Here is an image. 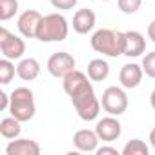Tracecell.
<instances>
[{"mask_svg":"<svg viewBox=\"0 0 155 155\" xmlns=\"http://www.w3.org/2000/svg\"><path fill=\"white\" fill-rule=\"evenodd\" d=\"M101 104H102V110L108 113V115H115V117H120L126 113L128 106H130V101H128V95L124 91V88H119V86H110L102 91V97H101Z\"/></svg>","mask_w":155,"mask_h":155,"instance_id":"cell-5","label":"cell"},{"mask_svg":"<svg viewBox=\"0 0 155 155\" xmlns=\"http://www.w3.org/2000/svg\"><path fill=\"white\" fill-rule=\"evenodd\" d=\"M15 73H17L15 60L4 57L2 60H0V84H2V86H8V84L13 81Z\"/></svg>","mask_w":155,"mask_h":155,"instance_id":"cell-19","label":"cell"},{"mask_svg":"<svg viewBox=\"0 0 155 155\" xmlns=\"http://www.w3.org/2000/svg\"><path fill=\"white\" fill-rule=\"evenodd\" d=\"M150 144H151V148L155 150V128L150 131Z\"/></svg>","mask_w":155,"mask_h":155,"instance_id":"cell-28","label":"cell"},{"mask_svg":"<svg viewBox=\"0 0 155 155\" xmlns=\"http://www.w3.org/2000/svg\"><path fill=\"white\" fill-rule=\"evenodd\" d=\"M142 71L146 77H150V79H155V51H150L142 57Z\"/></svg>","mask_w":155,"mask_h":155,"instance_id":"cell-22","label":"cell"},{"mask_svg":"<svg viewBox=\"0 0 155 155\" xmlns=\"http://www.w3.org/2000/svg\"><path fill=\"white\" fill-rule=\"evenodd\" d=\"M90 44L93 48V51L104 55V57H119L122 55V44H124V33L122 31H113V29H108V28H102V29H97L91 38H90Z\"/></svg>","mask_w":155,"mask_h":155,"instance_id":"cell-1","label":"cell"},{"mask_svg":"<svg viewBox=\"0 0 155 155\" xmlns=\"http://www.w3.org/2000/svg\"><path fill=\"white\" fill-rule=\"evenodd\" d=\"M51 6L55 9H60V11H68V9H73L77 6L79 0H49Z\"/></svg>","mask_w":155,"mask_h":155,"instance_id":"cell-24","label":"cell"},{"mask_svg":"<svg viewBox=\"0 0 155 155\" xmlns=\"http://www.w3.org/2000/svg\"><path fill=\"white\" fill-rule=\"evenodd\" d=\"M8 155H38L40 153V144L33 139H11L6 146Z\"/></svg>","mask_w":155,"mask_h":155,"instance_id":"cell-15","label":"cell"},{"mask_svg":"<svg viewBox=\"0 0 155 155\" xmlns=\"http://www.w3.org/2000/svg\"><path fill=\"white\" fill-rule=\"evenodd\" d=\"M69 33V24L68 18L62 13H49L42 17L38 31H37V40L40 42H62L68 38Z\"/></svg>","mask_w":155,"mask_h":155,"instance_id":"cell-2","label":"cell"},{"mask_svg":"<svg viewBox=\"0 0 155 155\" xmlns=\"http://www.w3.org/2000/svg\"><path fill=\"white\" fill-rule=\"evenodd\" d=\"M18 13V0H0V20L6 22Z\"/></svg>","mask_w":155,"mask_h":155,"instance_id":"cell-21","label":"cell"},{"mask_svg":"<svg viewBox=\"0 0 155 155\" xmlns=\"http://www.w3.org/2000/svg\"><path fill=\"white\" fill-rule=\"evenodd\" d=\"M17 75L20 77L22 81H26V82L35 81L37 77L40 75V62L37 58H33V57L20 58L18 64H17Z\"/></svg>","mask_w":155,"mask_h":155,"instance_id":"cell-16","label":"cell"},{"mask_svg":"<svg viewBox=\"0 0 155 155\" xmlns=\"http://www.w3.org/2000/svg\"><path fill=\"white\" fill-rule=\"evenodd\" d=\"M150 106L155 110V88H153V91H151V95H150Z\"/></svg>","mask_w":155,"mask_h":155,"instance_id":"cell-29","label":"cell"},{"mask_svg":"<svg viewBox=\"0 0 155 155\" xmlns=\"http://www.w3.org/2000/svg\"><path fill=\"white\" fill-rule=\"evenodd\" d=\"M117 6L124 15H133L140 9L142 0H117Z\"/></svg>","mask_w":155,"mask_h":155,"instance_id":"cell-23","label":"cell"},{"mask_svg":"<svg viewBox=\"0 0 155 155\" xmlns=\"http://www.w3.org/2000/svg\"><path fill=\"white\" fill-rule=\"evenodd\" d=\"M99 142H101V137L97 135L95 130L82 128V130H77L75 135H73V144H75V148L79 150V151H84V153H93V151H97Z\"/></svg>","mask_w":155,"mask_h":155,"instance_id":"cell-13","label":"cell"},{"mask_svg":"<svg viewBox=\"0 0 155 155\" xmlns=\"http://www.w3.org/2000/svg\"><path fill=\"white\" fill-rule=\"evenodd\" d=\"M11 104H9V113L17 117L20 122H28L35 117L37 106H35V95L29 88H15L11 93Z\"/></svg>","mask_w":155,"mask_h":155,"instance_id":"cell-3","label":"cell"},{"mask_svg":"<svg viewBox=\"0 0 155 155\" xmlns=\"http://www.w3.org/2000/svg\"><path fill=\"white\" fill-rule=\"evenodd\" d=\"M40 20H42V15L37 9H26L17 20L18 33L24 38H37V31H38Z\"/></svg>","mask_w":155,"mask_h":155,"instance_id":"cell-10","label":"cell"},{"mask_svg":"<svg viewBox=\"0 0 155 155\" xmlns=\"http://www.w3.org/2000/svg\"><path fill=\"white\" fill-rule=\"evenodd\" d=\"M148 153H150V148L140 139H131L122 148V155H148Z\"/></svg>","mask_w":155,"mask_h":155,"instance_id":"cell-20","label":"cell"},{"mask_svg":"<svg viewBox=\"0 0 155 155\" xmlns=\"http://www.w3.org/2000/svg\"><path fill=\"white\" fill-rule=\"evenodd\" d=\"M0 101H2V102H0V108H2V110H9V104H11V95L9 93L2 91V93H0Z\"/></svg>","mask_w":155,"mask_h":155,"instance_id":"cell-26","label":"cell"},{"mask_svg":"<svg viewBox=\"0 0 155 155\" xmlns=\"http://www.w3.org/2000/svg\"><path fill=\"white\" fill-rule=\"evenodd\" d=\"M144 51H146V38H144V35L140 31H135V29L124 31L122 55L130 57V58H135V57H140Z\"/></svg>","mask_w":155,"mask_h":155,"instance_id":"cell-11","label":"cell"},{"mask_svg":"<svg viewBox=\"0 0 155 155\" xmlns=\"http://www.w3.org/2000/svg\"><path fill=\"white\" fill-rule=\"evenodd\" d=\"M146 33H148V38L155 44V20H151L150 24H148V29H146Z\"/></svg>","mask_w":155,"mask_h":155,"instance_id":"cell-27","label":"cell"},{"mask_svg":"<svg viewBox=\"0 0 155 155\" xmlns=\"http://www.w3.org/2000/svg\"><path fill=\"white\" fill-rule=\"evenodd\" d=\"M97 24V15L88 9V8H82V9H77L75 15H73V31L79 33V35H88L90 31H93Z\"/></svg>","mask_w":155,"mask_h":155,"instance_id":"cell-14","label":"cell"},{"mask_svg":"<svg viewBox=\"0 0 155 155\" xmlns=\"http://www.w3.org/2000/svg\"><path fill=\"white\" fill-rule=\"evenodd\" d=\"M86 73L93 82H102L110 75V64L104 58H93V60L88 62V71Z\"/></svg>","mask_w":155,"mask_h":155,"instance_id":"cell-17","label":"cell"},{"mask_svg":"<svg viewBox=\"0 0 155 155\" xmlns=\"http://www.w3.org/2000/svg\"><path fill=\"white\" fill-rule=\"evenodd\" d=\"M91 82L93 81L88 77V73H82L79 69H73V71H69L62 79V88L68 93V97H73L77 93H81V91L91 88Z\"/></svg>","mask_w":155,"mask_h":155,"instance_id":"cell-8","label":"cell"},{"mask_svg":"<svg viewBox=\"0 0 155 155\" xmlns=\"http://www.w3.org/2000/svg\"><path fill=\"white\" fill-rule=\"evenodd\" d=\"M0 51H2V57L6 58L20 60L24 58V53H26V42L22 37L8 31L6 28H0Z\"/></svg>","mask_w":155,"mask_h":155,"instance_id":"cell-6","label":"cell"},{"mask_svg":"<svg viewBox=\"0 0 155 155\" xmlns=\"http://www.w3.org/2000/svg\"><path fill=\"white\" fill-rule=\"evenodd\" d=\"M69 99H71V104H73L77 115H79L84 122L97 120V117H99V113L102 110V104L97 99L93 86L81 91V93H77V95H73V97H69Z\"/></svg>","mask_w":155,"mask_h":155,"instance_id":"cell-4","label":"cell"},{"mask_svg":"<svg viewBox=\"0 0 155 155\" xmlns=\"http://www.w3.org/2000/svg\"><path fill=\"white\" fill-rule=\"evenodd\" d=\"M22 122L17 119V117H4L2 120H0V135H2L4 139L11 140V139H17L20 137V131H22Z\"/></svg>","mask_w":155,"mask_h":155,"instance_id":"cell-18","label":"cell"},{"mask_svg":"<svg viewBox=\"0 0 155 155\" xmlns=\"http://www.w3.org/2000/svg\"><path fill=\"white\" fill-rule=\"evenodd\" d=\"M95 153L97 155H119V150L113 146H99Z\"/></svg>","mask_w":155,"mask_h":155,"instance_id":"cell-25","label":"cell"},{"mask_svg":"<svg viewBox=\"0 0 155 155\" xmlns=\"http://www.w3.org/2000/svg\"><path fill=\"white\" fill-rule=\"evenodd\" d=\"M48 73L55 79H64V77L75 69L77 62H75V57L68 51H57L53 53L49 58H48Z\"/></svg>","mask_w":155,"mask_h":155,"instance_id":"cell-7","label":"cell"},{"mask_svg":"<svg viewBox=\"0 0 155 155\" xmlns=\"http://www.w3.org/2000/svg\"><path fill=\"white\" fill-rule=\"evenodd\" d=\"M142 77H144V71H142V66L140 64H135V62H128L120 68V73H119V82L124 90H135L140 82H142Z\"/></svg>","mask_w":155,"mask_h":155,"instance_id":"cell-12","label":"cell"},{"mask_svg":"<svg viewBox=\"0 0 155 155\" xmlns=\"http://www.w3.org/2000/svg\"><path fill=\"white\" fill-rule=\"evenodd\" d=\"M99 2H111V0H99Z\"/></svg>","mask_w":155,"mask_h":155,"instance_id":"cell-30","label":"cell"},{"mask_svg":"<svg viewBox=\"0 0 155 155\" xmlns=\"http://www.w3.org/2000/svg\"><path fill=\"white\" fill-rule=\"evenodd\" d=\"M95 131L101 137V140L113 142L122 135V124L115 115H108V117H102L101 120H97Z\"/></svg>","mask_w":155,"mask_h":155,"instance_id":"cell-9","label":"cell"}]
</instances>
